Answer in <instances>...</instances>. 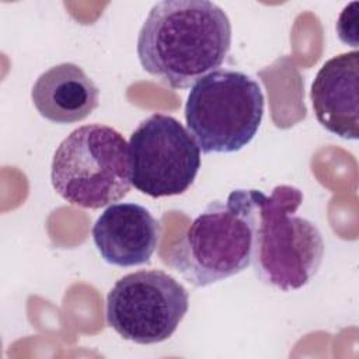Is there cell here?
<instances>
[{"label":"cell","instance_id":"6da1fadb","mask_svg":"<svg viewBox=\"0 0 359 359\" xmlns=\"http://www.w3.org/2000/svg\"><path fill=\"white\" fill-rule=\"evenodd\" d=\"M231 46L226 11L208 0L156 3L137 35L144 72L172 88H188L222 66Z\"/></svg>","mask_w":359,"mask_h":359},{"label":"cell","instance_id":"7a4b0ae2","mask_svg":"<svg viewBox=\"0 0 359 359\" xmlns=\"http://www.w3.org/2000/svg\"><path fill=\"white\" fill-rule=\"evenodd\" d=\"M252 255L255 276L282 292L306 286L324 258L318 227L296 215L303 192L293 185H276L269 195L251 189Z\"/></svg>","mask_w":359,"mask_h":359},{"label":"cell","instance_id":"3957f363","mask_svg":"<svg viewBox=\"0 0 359 359\" xmlns=\"http://www.w3.org/2000/svg\"><path fill=\"white\" fill-rule=\"evenodd\" d=\"M251 189H234L194 219L170 254V265L192 286L205 287L251 265Z\"/></svg>","mask_w":359,"mask_h":359},{"label":"cell","instance_id":"277c9868","mask_svg":"<svg viewBox=\"0 0 359 359\" xmlns=\"http://www.w3.org/2000/svg\"><path fill=\"white\" fill-rule=\"evenodd\" d=\"M50 181L55 191L74 206L100 209L121 201L132 185L125 137L101 123L74 129L53 154Z\"/></svg>","mask_w":359,"mask_h":359},{"label":"cell","instance_id":"5b68a950","mask_svg":"<svg viewBox=\"0 0 359 359\" xmlns=\"http://www.w3.org/2000/svg\"><path fill=\"white\" fill-rule=\"evenodd\" d=\"M264 107V93L251 76L215 70L191 87L184 114L203 153H236L257 135Z\"/></svg>","mask_w":359,"mask_h":359},{"label":"cell","instance_id":"8992f818","mask_svg":"<svg viewBox=\"0 0 359 359\" xmlns=\"http://www.w3.org/2000/svg\"><path fill=\"white\" fill-rule=\"evenodd\" d=\"M189 307L188 290L161 269H142L119 278L107 294V324L123 339L140 345L168 339Z\"/></svg>","mask_w":359,"mask_h":359},{"label":"cell","instance_id":"52a82bcc","mask_svg":"<svg viewBox=\"0 0 359 359\" xmlns=\"http://www.w3.org/2000/svg\"><path fill=\"white\" fill-rule=\"evenodd\" d=\"M130 182L151 198L181 195L201 168V149L178 119L153 114L132 132L129 143Z\"/></svg>","mask_w":359,"mask_h":359},{"label":"cell","instance_id":"ba28073f","mask_svg":"<svg viewBox=\"0 0 359 359\" xmlns=\"http://www.w3.org/2000/svg\"><path fill=\"white\" fill-rule=\"evenodd\" d=\"M91 234L105 262L129 268L150 261L160 243L161 224L142 205L112 203L98 216Z\"/></svg>","mask_w":359,"mask_h":359},{"label":"cell","instance_id":"9c48e42d","mask_svg":"<svg viewBox=\"0 0 359 359\" xmlns=\"http://www.w3.org/2000/svg\"><path fill=\"white\" fill-rule=\"evenodd\" d=\"M317 121L346 140L359 137V52L339 53L317 72L310 88Z\"/></svg>","mask_w":359,"mask_h":359},{"label":"cell","instance_id":"30bf717a","mask_svg":"<svg viewBox=\"0 0 359 359\" xmlns=\"http://www.w3.org/2000/svg\"><path fill=\"white\" fill-rule=\"evenodd\" d=\"M31 100L45 119L74 123L86 119L100 104V90L74 63H59L43 72L32 86Z\"/></svg>","mask_w":359,"mask_h":359}]
</instances>
